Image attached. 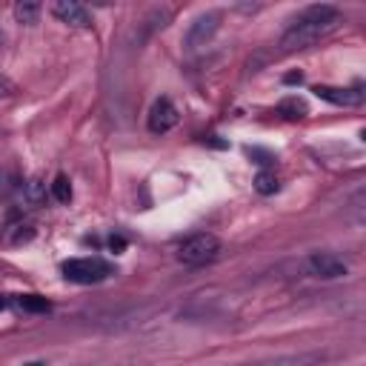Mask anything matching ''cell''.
Instances as JSON below:
<instances>
[{
  "label": "cell",
  "mask_w": 366,
  "mask_h": 366,
  "mask_svg": "<svg viewBox=\"0 0 366 366\" xmlns=\"http://www.w3.org/2000/svg\"><path fill=\"white\" fill-rule=\"evenodd\" d=\"M341 23V12L338 6L329 4H318L304 9V15L289 26V32L280 38V49L283 52H295V49H307L312 43H318L321 38H326L329 32H335Z\"/></svg>",
  "instance_id": "6da1fadb"
},
{
  "label": "cell",
  "mask_w": 366,
  "mask_h": 366,
  "mask_svg": "<svg viewBox=\"0 0 366 366\" xmlns=\"http://www.w3.org/2000/svg\"><path fill=\"white\" fill-rule=\"evenodd\" d=\"M217 255H221V241L209 232H200V235H192L181 244L178 249V261L186 263V266H203V263H212Z\"/></svg>",
  "instance_id": "7a4b0ae2"
},
{
  "label": "cell",
  "mask_w": 366,
  "mask_h": 366,
  "mask_svg": "<svg viewBox=\"0 0 366 366\" xmlns=\"http://www.w3.org/2000/svg\"><path fill=\"white\" fill-rule=\"evenodd\" d=\"M63 275L75 283H101L112 275V266L101 258H75L63 263Z\"/></svg>",
  "instance_id": "3957f363"
},
{
  "label": "cell",
  "mask_w": 366,
  "mask_h": 366,
  "mask_svg": "<svg viewBox=\"0 0 366 366\" xmlns=\"http://www.w3.org/2000/svg\"><path fill=\"white\" fill-rule=\"evenodd\" d=\"M221 21H224L221 12H206V15L195 18V23L189 26V32H186V38H183V46H186V49H200V46H206V43L215 38V32L221 29Z\"/></svg>",
  "instance_id": "277c9868"
},
{
  "label": "cell",
  "mask_w": 366,
  "mask_h": 366,
  "mask_svg": "<svg viewBox=\"0 0 366 366\" xmlns=\"http://www.w3.org/2000/svg\"><path fill=\"white\" fill-rule=\"evenodd\" d=\"M307 266L315 278H324V280H338V278L349 275V263L341 255H332V252H312Z\"/></svg>",
  "instance_id": "5b68a950"
},
{
  "label": "cell",
  "mask_w": 366,
  "mask_h": 366,
  "mask_svg": "<svg viewBox=\"0 0 366 366\" xmlns=\"http://www.w3.org/2000/svg\"><path fill=\"white\" fill-rule=\"evenodd\" d=\"M175 126H178V109H175V103L169 98L155 101L152 109H149V132L152 135H166Z\"/></svg>",
  "instance_id": "8992f818"
},
{
  "label": "cell",
  "mask_w": 366,
  "mask_h": 366,
  "mask_svg": "<svg viewBox=\"0 0 366 366\" xmlns=\"http://www.w3.org/2000/svg\"><path fill=\"white\" fill-rule=\"evenodd\" d=\"M52 12H55L57 21H63V23H69V26H75V29H89V26H92L89 9L81 6V4H75V0H57V4L52 6Z\"/></svg>",
  "instance_id": "52a82bcc"
},
{
  "label": "cell",
  "mask_w": 366,
  "mask_h": 366,
  "mask_svg": "<svg viewBox=\"0 0 366 366\" xmlns=\"http://www.w3.org/2000/svg\"><path fill=\"white\" fill-rule=\"evenodd\" d=\"M321 101L326 103H335V106H360L363 103V89L355 86V89H341V86H315L312 89Z\"/></svg>",
  "instance_id": "ba28073f"
},
{
  "label": "cell",
  "mask_w": 366,
  "mask_h": 366,
  "mask_svg": "<svg viewBox=\"0 0 366 366\" xmlns=\"http://www.w3.org/2000/svg\"><path fill=\"white\" fill-rule=\"evenodd\" d=\"M324 360H326L324 352H298V355H280V358L246 363V366H321Z\"/></svg>",
  "instance_id": "9c48e42d"
},
{
  "label": "cell",
  "mask_w": 366,
  "mask_h": 366,
  "mask_svg": "<svg viewBox=\"0 0 366 366\" xmlns=\"http://www.w3.org/2000/svg\"><path fill=\"white\" fill-rule=\"evenodd\" d=\"M169 21H172V9H169V6H155V9H149V12H146V18L140 21V40H146V38H152L155 32L166 29Z\"/></svg>",
  "instance_id": "30bf717a"
},
{
  "label": "cell",
  "mask_w": 366,
  "mask_h": 366,
  "mask_svg": "<svg viewBox=\"0 0 366 366\" xmlns=\"http://www.w3.org/2000/svg\"><path fill=\"white\" fill-rule=\"evenodd\" d=\"M40 18V4H35V0H21V4H15V21L23 23V26H32L38 23Z\"/></svg>",
  "instance_id": "8fae6325"
},
{
  "label": "cell",
  "mask_w": 366,
  "mask_h": 366,
  "mask_svg": "<svg viewBox=\"0 0 366 366\" xmlns=\"http://www.w3.org/2000/svg\"><path fill=\"white\" fill-rule=\"evenodd\" d=\"M278 112H280L283 118H289V120H301V118L307 115V103L298 101V98H289V101H283V103L278 106Z\"/></svg>",
  "instance_id": "7c38bea8"
},
{
  "label": "cell",
  "mask_w": 366,
  "mask_h": 366,
  "mask_svg": "<svg viewBox=\"0 0 366 366\" xmlns=\"http://www.w3.org/2000/svg\"><path fill=\"white\" fill-rule=\"evenodd\" d=\"M52 195H55L57 203H69V200H72V183H69L66 175H57V178L52 181Z\"/></svg>",
  "instance_id": "4fadbf2b"
},
{
  "label": "cell",
  "mask_w": 366,
  "mask_h": 366,
  "mask_svg": "<svg viewBox=\"0 0 366 366\" xmlns=\"http://www.w3.org/2000/svg\"><path fill=\"white\" fill-rule=\"evenodd\" d=\"M255 189H258L261 195H275V192L280 189V183H278V178H275L272 172H261V175L255 178Z\"/></svg>",
  "instance_id": "5bb4252c"
},
{
  "label": "cell",
  "mask_w": 366,
  "mask_h": 366,
  "mask_svg": "<svg viewBox=\"0 0 366 366\" xmlns=\"http://www.w3.org/2000/svg\"><path fill=\"white\" fill-rule=\"evenodd\" d=\"M18 304H21V309H26V312H49V301L46 298H40V295H23V298H18Z\"/></svg>",
  "instance_id": "9a60e30c"
},
{
  "label": "cell",
  "mask_w": 366,
  "mask_h": 366,
  "mask_svg": "<svg viewBox=\"0 0 366 366\" xmlns=\"http://www.w3.org/2000/svg\"><path fill=\"white\" fill-rule=\"evenodd\" d=\"M15 229H18V232L6 238L9 244H26V241H32V238H35V229H32V227H15Z\"/></svg>",
  "instance_id": "2e32d148"
},
{
  "label": "cell",
  "mask_w": 366,
  "mask_h": 366,
  "mask_svg": "<svg viewBox=\"0 0 366 366\" xmlns=\"http://www.w3.org/2000/svg\"><path fill=\"white\" fill-rule=\"evenodd\" d=\"M29 200L32 203H40L43 200V183L35 178V181H29Z\"/></svg>",
  "instance_id": "e0dca14e"
},
{
  "label": "cell",
  "mask_w": 366,
  "mask_h": 366,
  "mask_svg": "<svg viewBox=\"0 0 366 366\" xmlns=\"http://www.w3.org/2000/svg\"><path fill=\"white\" fill-rule=\"evenodd\" d=\"M109 249H112V252H115V255H118V252H123V249H126V241H123V238H118V235H115V238H109Z\"/></svg>",
  "instance_id": "ac0fdd59"
},
{
  "label": "cell",
  "mask_w": 366,
  "mask_h": 366,
  "mask_svg": "<svg viewBox=\"0 0 366 366\" xmlns=\"http://www.w3.org/2000/svg\"><path fill=\"white\" fill-rule=\"evenodd\" d=\"M283 81H286V84H301V81H304V75H301V72H289V75H286Z\"/></svg>",
  "instance_id": "d6986e66"
},
{
  "label": "cell",
  "mask_w": 366,
  "mask_h": 366,
  "mask_svg": "<svg viewBox=\"0 0 366 366\" xmlns=\"http://www.w3.org/2000/svg\"><path fill=\"white\" fill-rule=\"evenodd\" d=\"M9 89H12V86H9V81L0 78V95H9Z\"/></svg>",
  "instance_id": "ffe728a7"
},
{
  "label": "cell",
  "mask_w": 366,
  "mask_h": 366,
  "mask_svg": "<svg viewBox=\"0 0 366 366\" xmlns=\"http://www.w3.org/2000/svg\"><path fill=\"white\" fill-rule=\"evenodd\" d=\"M6 307H9V301H6V298H0V309H6Z\"/></svg>",
  "instance_id": "44dd1931"
},
{
  "label": "cell",
  "mask_w": 366,
  "mask_h": 366,
  "mask_svg": "<svg viewBox=\"0 0 366 366\" xmlns=\"http://www.w3.org/2000/svg\"><path fill=\"white\" fill-rule=\"evenodd\" d=\"M26 366H46L43 360H32V363H26Z\"/></svg>",
  "instance_id": "7402d4cb"
}]
</instances>
